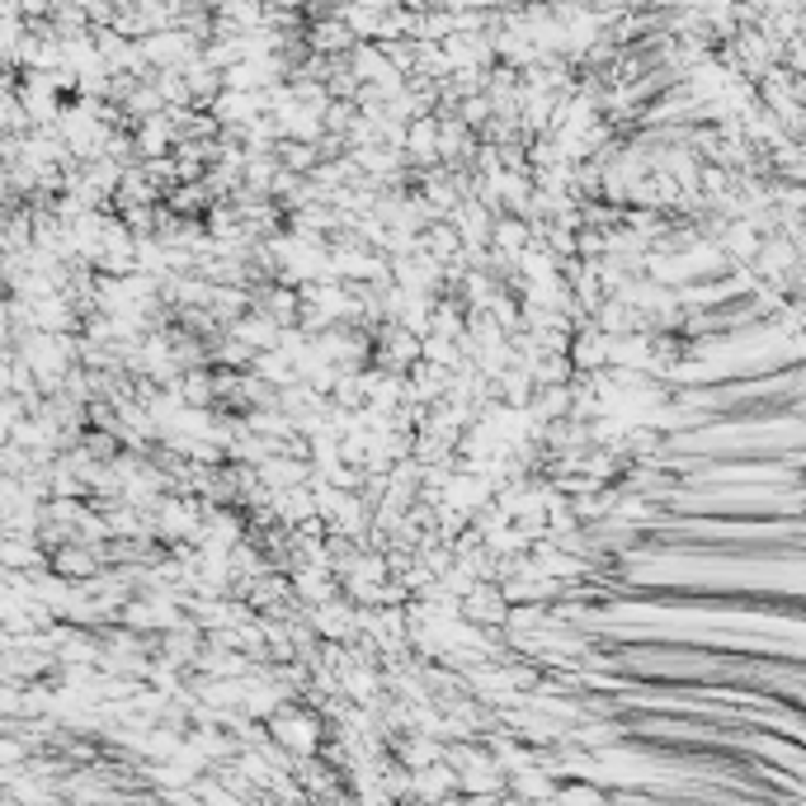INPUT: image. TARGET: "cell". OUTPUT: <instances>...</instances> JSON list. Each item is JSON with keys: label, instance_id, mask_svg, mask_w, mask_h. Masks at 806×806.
I'll return each instance as SVG.
<instances>
[{"label": "cell", "instance_id": "cell-1", "mask_svg": "<svg viewBox=\"0 0 806 806\" xmlns=\"http://www.w3.org/2000/svg\"><path fill=\"white\" fill-rule=\"evenodd\" d=\"M14 354H20L38 377V391H57L61 377L76 368V336H53V330H29V336L14 340Z\"/></svg>", "mask_w": 806, "mask_h": 806}, {"label": "cell", "instance_id": "cell-2", "mask_svg": "<svg viewBox=\"0 0 806 806\" xmlns=\"http://www.w3.org/2000/svg\"><path fill=\"white\" fill-rule=\"evenodd\" d=\"M264 726H269V736H274L279 746L293 754V760H303V754H316V746H321V736H326L321 713H316V707H307V703H297V699L279 703L274 713L264 717Z\"/></svg>", "mask_w": 806, "mask_h": 806}, {"label": "cell", "instance_id": "cell-3", "mask_svg": "<svg viewBox=\"0 0 806 806\" xmlns=\"http://www.w3.org/2000/svg\"><path fill=\"white\" fill-rule=\"evenodd\" d=\"M420 359V336L401 321H377L373 326V354L368 363L377 373H406Z\"/></svg>", "mask_w": 806, "mask_h": 806}, {"label": "cell", "instance_id": "cell-4", "mask_svg": "<svg viewBox=\"0 0 806 806\" xmlns=\"http://www.w3.org/2000/svg\"><path fill=\"white\" fill-rule=\"evenodd\" d=\"M457 618H467L477 627H504V618H510V599H504L500 580H472L467 594L457 599Z\"/></svg>", "mask_w": 806, "mask_h": 806}, {"label": "cell", "instance_id": "cell-5", "mask_svg": "<svg viewBox=\"0 0 806 806\" xmlns=\"http://www.w3.org/2000/svg\"><path fill=\"white\" fill-rule=\"evenodd\" d=\"M457 797H463V783H457V769L449 760L410 769V802H457Z\"/></svg>", "mask_w": 806, "mask_h": 806}, {"label": "cell", "instance_id": "cell-6", "mask_svg": "<svg viewBox=\"0 0 806 806\" xmlns=\"http://www.w3.org/2000/svg\"><path fill=\"white\" fill-rule=\"evenodd\" d=\"M416 246L424 250V256H430L434 264H467L463 260V231L453 227V217H430V223H424L420 231H416Z\"/></svg>", "mask_w": 806, "mask_h": 806}, {"label": "cell", "instance_id": "cell-7", "mask_svg": "<svg viewBox=\"0 0 806 806\" xmlns=\"http://www.w3.org/2000/svg\"><path fill=\"white\" fill-rule=\"evenodd\" d=\"M307 618H311V627H316V637H321V642H350L359 632V609L344 594H330L326 604L307 609Z\"/></svg>", "mask_w": 806, "mask_h": 806}, {"label": "cell", "instance_id": "cell-8", "mask_svg": "<svg viewBox=\"0 0 806 806\" xmlns=\"http://www.w3.org/2000/svg\"><path fill=\"white\" fill-rule=\"evenodd\" d=\"M609 350H613V336H604L594 321H584L571 330V340H566V359H571L576 373H594L609 363Z\"/></svg>", "mask_w": 806, "mask_h": 806}, {"label": "cell", "instance_id": "cell-9", "mask_svg": "<svg viewBox=\"0 0 806 806\" xmlns=\"http://www.w3.org/2000/svg\"><path fill=\"white\" fill-rule=\"evenodd\" d=\"M288 594L303 609H316V604H326L330 594H340V576L330 571V566H293V571H288Z\"/></svg>", "mask_w": 806, "mask_h": 806}, {"label": "cell", "instance_id": "cell-10", "mask_svg": "<svg viewBox=\"0 0 806 806\" xmlns=\"http://www.w3.org/2000/svg\"><path fill=\"white\" fill-rule=\"evenodd\" d=\"M47 571L61 576V580H90L94 571H100V552H94L90 543H57L47 547Z\"/></svg>", "mask_w": 806, "mask_h": 806}, {"label": "cell", "instance_id": "cell-11", "mask_svg": "<svg viewBox=\"0 0 806 806\" xmlns=\"http://www.w3.org/2000/svg\"><path fill=\"white\" fill-rule=\"evenodd\" d=\"M529 241H533V227H529L524 213H496V217H491V236H486V246H491L500 260L514 264V256H519V250H524Z\"/></svg>", "mask_w": 806, "mask_h": 806}, {"label": "cell", "instance_id": "cell-12", "mask_svg": "<svg viewBox=\"0 0 806 806\" xmlns=\"http://www.w3.org/2000/svg\"><path fill=\"white\" fill-rule=\"evenodd\" d=\"M760 241H764V236L754 231L746 217H731V223H726V231L717 236V250L726 256V264H731V269H750V260L760 256Z\"/></svg>", "mask_w": 806, "mask_h": 806}, {"label": "cell", "instance_id": "cell-13", "mask_svg": "<svg viewBox=\"0 0 806 806\" xmlns=\"http://www.w3.org/2000/svg\"><path fill=\"white\" fill-rule=\"evenodd\" d=\"M524 416H529L533 424H547V420L571 416V383H533Z\"/></svg>", "mask_w": 806, "mask_h": 806}, {"label": "cell", "instance_id": "cell-14", "mask_svg": "<svg viewBox=\"0 0 806 806\" xmlns=\"http://www.w3.org/2000/svg\"><path fill=\"white\" fill-rule=\"evenodd\" d=\"M500 797H524V802H552L557 797V779H552L547 769H537V764H529V769H519V773H504V787H500Z\"/></svg>", "mask_w": 806, "mask_h": 806}, {"label": "cell", "instance_id": "cell-15", "mask_svg": "<svg viewBox=\"0 0 806 806\" xmlns=\"http://www.w3.org/2000/svg\"><path fill=\"white\" fill-rule=\"evenodd\" d=\"M161 203L175 217H203V213H208V203H213V194H208V184H203V180H180L175 189H166Z\"/></svg>", "mask_w": 806, "mask_h": 806}, {"label": "cell", "instance_id": "cell-16", "mask_svg": "<svg viewBox=\"0 0 806 806\" xmlns=\"http://www.w3.org/2000/svg\"><path fill=\"white\" fill-rule=\"evenodd\" d=\"M208 311L223 326H231L236 316L250 311V288H246V283H213V288H208Z\"/></svg>", "mask_w": 806, "mask_h": 806}, {"label": "cell", "instance_id": "cell-17", "mask_svg": "<svg viewBox=\"0 0 806 806\" xmlns=\"http://www.w3.org/2000/svg\"><path fill=\"white\" fill-rule=\"evenodd\" d=\"M227 330H231L236 340H246L250 350H274V344H279V326L269 321L264 311H256V307H250L246 316H236V321H231Z\"/></svg>", "mask_w": 806, "mask_h": 806}, {"label": "cell", "instance_id": "cell-18", "mask_svg": "<svg viewBox=\"0 0 806 806\" xmlns=\"http://www.w3.org/2000/svg\"><path fill=\"white\" fill-rule=\"evenodd\" d=\"M533 175L529 170H500L496 180V198H500V213H524V203L533 198Z\"/></svg>", "mask_w": 806, "mask_h": 806}, {"label": "cell", "instance_id": "cell-19", "mask_svg": "<svg viewBox=\"0 0 806 806\" xmlns=\"http://www.w3.org/2000/svg\"><path fill=\"white\" fill-rule=\"evenodd\" d=\"M250 373L264 377V383H274V387H283V383H293V377H297V359L288 350H256Z\"/></svg>", "mask_w": 806, "mask_h": 806}, {"label": "cell", "instance_id": "cell-20", "mask_svg": "<svg viewBox=\"0 0 806 806\" xmlns=\"http://www.w3.org/2000/svg\"><path fill=\"white\" fill-rule=\"evenodd\" d=\"M524 368L533 373V383H571L576 377V368H571V359H566V350H537Z\"/></svg>", "mask_w": 806, "mask_h": 806}, {"label": "cell", "instance_id": "cell-21", "mask_svg": "<svg viewBox=\"0 0 806 806\" xmlns=\"http://www.w3.org/2000/svg\"><path fill=\"white\" fill-rule=\"evenodd\" d=\"M274 161H279L283 170H293V175H311V166H316V141L279 137V141H274Z\"/></svg>", "mask_w": 806, "mask_h": 806}, {"label": "cell", "instance_id": "cell-22", "mask_svg": "<svg viewBox=\"0 0 806 806\" xmlns=\"http://www.w3.org/2000/svg\"><path fill=\"white\" fill-rule=\"evenodd\" d=\"M180 401H184V406H203V410L217 406V401H213V368H208V363H203V368L180 373Z\"/></svg>", "mask_w": 806, "mask_h": 806}, {"label": "cell", "instance_id": "cell-23", "mask_svg": "<svg viewBox=\"0 0 806 806\" xmlns=\"http://www.w3.org/2000/svg\"><path fill=\"white\" fill-rule=\"evenodd\" d=\"M76 444H81V449L94 457V463H114V457L123 453V439H118L114 430H100V424H86Z\"/></svg>", "mask_w": 806, "mask_h": 806}, {"label": "cell", "instance_id": "cell-24", "mask_svg": "<svg viewBox=\"0 0 806 806\" xmlns=\"http://www.w3.org/2000/svg\"><path fill=\"white\" fill-rule=\"evenodd\" d=\"M359 547H363V537H350V533H326V566L336 576H344L354 566V557H359Z\"/></svg>", "mask_w": 806, "mask_h": 806}, {"label": "cell", "instance_id": "cell-25", "mask_svg": "<svg viewBox=\"0 0 806 806\" xmlns=\"http://www.w3.org/2000/svg\"><path fill=\"white\" fill-rule=\"evenodd\" d=\"M552 802H609V787L599 783H557V797Z\"/></svg>", "mask_w": 806, "mask_h": 806}, {"label": "cell", "instance_id": "cell-26", "mask_svg": "<svg viewBox=\"0 0 806 806\" xmlns=\"http://www.w3.org/2000/svg\"><path fill=\"white\" fill-rule=\"evenodd\" d=\"M20 693L24 679H0V717H20Z\"/></svg>", "mask_w": 806, "mask_h": 806}, {"label": "cell", "instance_id": "cell-27", "mask_svg": "<svg viewBox=\"0 0 806 806\" xmlns=\"http://www.w3.org/2000/svg\"><path fill=\"white\" fill-rule=\"evenodd\" d=\"M24 416V401L20 397H0V444L10 439V430H14V420Z\"/></svg>", "mask_w": 806, "mask_h": 806}]
</instances>
